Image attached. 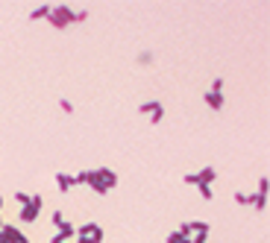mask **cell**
Masks as SVG:
<instances>
[{
	"label": "cell",
	"mask_w": 270,
	"mask_h": 243,
	"mask_svg": "<svg viewBox=\"0 0 270 243\" xmlns=\"http://www.w3.org/2000/svg\"><path fill=\"white\" fill-rule=\"evenodd\" d=\"M50 23L56 26V29H65L68 23H76V21H85L88 18V9H74L71 3H56V6H50Z\"/></svg>",
	"instance_id": "1"
},
{
	"label": "cell",
	"mask_w": 270,
	"mask_h": 243,
	"mask_svg": "<svg viewBox=\"0 0 270 243\" xmlns=\"http://www.w3.org/2000/svg\"><path fill=\"white\" fill-rule=\"evenodd\" d=\"M88 185H91L94 194H106V191H112L118 185V176L109 167H100V170H91L88 173Z\"/></svg>",
	"instance_id": "2"
},
{
	"label": "cell",
	"mask_w": 270,
	"mask_h": 243,
	"mask_svg": "<svg viewBox=\"0 0 270 243\" xmlns=\"http://www.w3.org/2000/svg\"><path fill=\"white\" fill-rule=\"evenodd\" d=\"M100 241H103V229L97 223L79 226V243H100Z\"/></svg>",
	"instance_id": "3"
},
{
	"label": "cell",
	"mask_w": 270,
	"mask_h": 243,
	"mask_svg": "<svg viewBox=\"0 0 270 243\" xmlns=\"http://www.w3.org/2000/svg\"><path fill=\"white\" fill-rule=\"evenodd\" d=\"M41 202H44V199H41L38 194H35V197H29V202L21 208V220H24V223H32V220L38 217V208H41Z\"/></svg>",
	"instance_id": "4"
},
{
	"label": "cell",
	"mask_w": 270,
	"mask_h": 243,
	"mask_svg": "<svg viewBox=\"0 0 270 243\" xmlns=\"http://www.w3.org/2000/svg\"><path fill=\"white\" fill-rule=\"evenodd\" d=\"M56 188H59L62 194H68V191L74 188V176H68V173H56Z\"/></svg>",
	"instance_id": "5"
},
{
	"label": "cell",
	"mask_w": 270,
	"mask_h": 243,
	"mask_svg": "<svg viewBox=\"0 0 270 243\" xmlns=\"http://www.w3.org/2000/svg\"><path fill=\"white\" fill-rule=\"evenodd\" d=\"M206 103H209V109L218 111V109H223V94H221V91H209V94H206Z\"/></svg>",
	"instance_id": "6"
},
{
	"label": "cell",
	"mask_w": 270,
	"mask_h": 243,
	"mask_svg": "<svg viewBox=\"0 0 270 243\" xmlns=\"http://www.w3.org/2000/svg\"><path fill=\"white\" fill-rule=\"evenodd\" d=\"M138 111H141V114H156V111H162V103H156V100L141 103V106H138Z\"/></svg>",
	"instance_id": "7"
},
{
	"label": "cell",
	"mask_w": 270,
	"mask_h": 243,
	"mask_svg": "<svg viewBox=\"0 0 270 243\" xmlns=\"http://www.w3.org/2000/svg\"><path fill=\"white\" fill-rule=\"evenodd\" d=\"M50 15V3H41V6H35L32 12H29V18L35 21V18H47Z\"/></svg>",
	"instance_id": "8"
},
{
	"label": "cell",
	"mask_w": 270,
	"mask_h": 243,
	"mask_svg": "<svg viewBox=\"0 0 270 243\" xmlns=\"http://www.w3.org/2000/svg\"><path fill=\"white\" fill-rule=\"evenodd\" d=\"M168 243H191V238L182 235V232H171V235H168Z\"/></svg>",
	"instance_id": "9"
},
{
	"label": "cell",
	"mask_w": 270,
	"mask_h": 243,
	"mask_svg": "<svg viewBox=\"0 0 270 243\" xmlns=\"http://www.w3.org/2000/svg\"><path fill=\"white\" fill-rule=\"evenodd\" d=\"M200 188V194H203V199H212L215 194H212V185H197Z\"/></svg>",
	"instance_id": "10"
},
{
	"label": "cell",
	"mask_w": 270,
	"mask_h": 243,
	"mask_svg": "<svg viewBox=\"0 0 270 243\" xmlns=\"http://www.w3.org/2000/svg\"><path fill=\"white\" fill-rule=\"evenodd\" d=\"M235 202L247 205V202H253V197H250V194H241V191H238V194H235Z\"/></svg>",
	"instance_id": "11"
},
{
	"label": "cell",
	"mask_w": 270,
	"mask_h": 243,
	"mask_svg": "<svg viewBox=\"0 0 270 243\" xmlns=\"http://www.w3.org/2000/svg\"><path fill=\"white\" fill-rule=\"evenodd\" d=\"M50 220H53V226H65V214H62V211H53Z\"/></svg>",
	"instance_id": "12"
},
{
	"label": "cell",
	"mask_w": 270,
	"mask_h": 243,
	"mask_svg": "<svg viewBox=\"0 0 270 243\" xmlns=\"http://www.w3.org/2000/svg\"><path fill=\"white\" fill-rule=\"evenodd\" d=\"M259 197H268V179L265 176L259 179Z\"/></svg>",
	"instance_id": "13"
},
{
	"label": "cell",
	"mask_w": 270,
	"mask_h": 243,
	"mask_svg": "<svg viewBox=\"0 0 270 243\" xmlns=\"http://www.w3.org/2000/svg\"><path fill=\"white\" fill-rule=\"evenodd\" d=\"M15 199H18L21 205H26V202H29V194H24V191H18V194H15Z\"/></svg>",
	"instance_id": "14"
},
{
	"label": "cell",
	"mask_w": 270,
	"mask_h": 243,
	"mask_svg": "<svg viewBox=\"0 0 270 243\" xmlns=\"http://www.w3.org/2000/svg\"><path fill=\"white\" fill-rule=\"evenodd\" d=\"M221 88H223V79H221V76H218V79H215V82H212V91H221Z\"/></svg>",
	"instance_id": "15"
}]
</instances>
